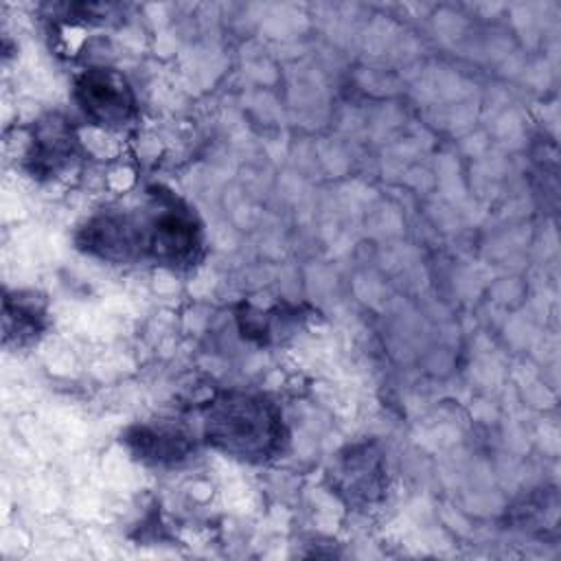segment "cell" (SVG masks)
<instances>
[{
	"label": "cell",
	"instance_id": "6da1fadb",
	"mask_svg": "<svg viewBox=\"0 0 561 561\" xmlns=\"http://www.w3.org/2000/svg\"><path fill=\"white\" fill-rule=\"evenodd\" d=\"M206 440L226 456L263 462L283 451L287 432L280 410L261 394L224 392L204 414Z\"/></svg>",
	"mask_w": 561,
	"mask_h": 561
},
{
	"label": "cell",
	"instance_id": "7a4b0ae2",
	"mask_svg": "<svg viewBox=\"0 0 561 561\" xmlns=\"http://www.w3.org/2000/svg\"><path fill=\"white\" fill-rule=\"evenodd\" d=\"M142 252L169 267H191L202 259L204 234L191 208L173 195L153 193L151 204L140 215Z\"/></svg>",
	"mask_w": 561,
	"mask_h": 561
},
{
	"label": "cell",
	"instance_id": "3957f363",
	"mask_svg": "<svg viewBox=\"0 0 561 561\" xmlns=\"http://www.w3.org/2000/svg\"><path fill=\"white\" fill-rule=\"evenodd\" d=\"M75 103L101 127H123L136 116V99L127 79L112 68H88L75 81Z\"/></svg>",
	"mask_w": 561,
	"mask_h": 561
},
{
	"label": "cell",
	"instance_id": "277c9868",
	"mask_svg": "<svg viewBox=\"0 0 561 561\" xmlns=\"http://www.w3.org/2000/svg\"><path fill=\"white\" fill-rule=\"evenodd\" d=\"M77 245L83 252L110 263L145 259L140 217L116 210L94 215L79 228Z\"/></svg>",
	"mask_w": 561,
	"mask_h": 561
},
{
	"label": "cell",
	"instance_id": "5b68a950",
	"mask_svg": "<svg viewBox=\"0 0 561 561\" xmlns=\"http://www.w3.org/2000/svg\"><path fill=\"white\" fill-rule=\"evenodd\" d=\"M77 136L64 116L50 114L33 129L24 164L33 178L53 180L77 160Z\"/></svg>",
	"mask_w": 561,
	"mask_h": 561
},
{
	"label": "cell",
	"instance_id": "8992f818",
	"mask_svg": "<svg viewBox=\"0 0 561 561\" xmlns=\"http://www.w3.org/2000/svg\"><path fill=\"white\" fill-rule=\"evenodd\" d=\"M125 443L138 460L156 467H175L195 454L193 436L169 423L134 425L125 434Z\"/></svg>",
	"mask_w": 561,
	"mask_h": 561
},
{
	"label": "cell",
	"instance_id": "52a82bcc",
	"mask_svg": "<svg viewBox=\"0 0 561 561\" xmlns=\"http://www.w3.org/2000/svg\"><path fill=\"white\" fill-rule=\"evenodd\" d=\"M333 478L340 493L353 504H370L381 495L386 484L383 462L370 447L351 449L348 456L340 458Z\"/></svg>",
	"mask_w": 561,
	"mask_h": 561
},
{
	"label": "cell",
	"instance_id": "ba28073f",
	"mask_svg": "<svg viewBox=\"0 0 561 561\" xmlns=\"http://www.w3.org/2000/svg\"><path fill=\"white\" fill-rule=\"evenodd\" d=\"M46 327V307L35 294H7L4 298V344L26 346L35 342Z\"/></svg>",
	"mask_w": 561,
	"mask_h": 561
}]
</instances>
